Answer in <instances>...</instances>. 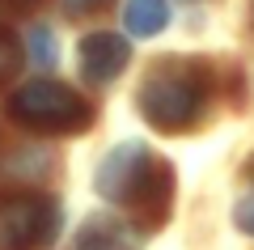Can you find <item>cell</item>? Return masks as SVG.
Instances as JSON below:
<instances>
[{
  "label": "cell",
  "mask_w": 254,
  "mask_h": 250,
  "mask_svg": "<svg viewBox=\"0 0 254 250\" xmlns=\"http://www.w3.org/2000/svg\"><path fill=\"white\" fill-rule=\"evenodd\" d=\"M60 233V204L51 195L0 199V250H34Z\"/></svg>",
  "instance_id": "cell-3"
},
{
  "label": "cell",
  "mask_w": 254,
  "mask_h": 250,
  "mask_svg": "<svg viewBox=\"0 0 254 250\" xmlns=\"http://www.w3.org/2000/svg\"><path fill=\"white\" fill-rule=\"evenodd\" d=\"M153 157L157 153L148 149V144H140V140H127V144H119L115 153H106V161L98 166V178H93L98 195L110 199V204H127V195H131L136 182L144 178V170H148Z\"/></svg>",
  "instance_id": "cell-4"
},
{
  "label": "cell",
  "mask_w": 254,
  "mask_h": 250,
  "mask_svg": "<svg viewBox=\"0 0 254 250\" xmlns=\"http://www.w3.org/2000/svg\"><path fill=\"white\" fill-rule=\"evenodd\" d=\"M136 106L157 132H190L208 110V68L190 55H161L140 81Z\"/></svg>",
  "instance_id": "cell-1"
},
{
  "label": "cell",
  "mask_w": 254,
  "mask_h": 250,
  "mask_svg": "<svg viewBox=\"0 0 254 250\" xmlns=\"http://www.w3.org/2000/svg\"><path fill=\"white\" fill-rule=\"evenodd\" d=\"M81 77L89 81V85H106V81H115L119 72L127 68V60H131V51H127V43L119 34H89L81 38Z\"/></svg>",
  "instance_id": "cell-6"
},
{
  "label": "cell",
  "mask_w": 254,
  "mask_h": 250,
  "mask_svg": "<svg viewBox=\"0 0 254 250\" xmlns=\"http://www.w3.org/2000/svg\"><path fill=\"white\" fill-rule=\"evenodd\" d=\"M0 4H4L9 13H30V9L38 4V0H0Z\"/></svg>",
  "instance_id": "cell-12"
},
{
  "label": "cell",
  "mask_w": 254,
  "mask_h": 250,
  "mask_svg": "<svg viewBox=\"0 0 254 250\" xmlns=\"http://www.w3.org/2000/svg\"><path fill=\"white\" fill-rule=\"evenodd\" d=\"M93 4H102V0H68V9H76V13H81V9H93Z\"/></svg>",
  "instance_id": "cell-13"
},
{
  "label": "cell",
  "mask_w": 254,
  "mask_h": 250,
  "mask_svg": "<svg viewBox=\"0 0 254 250\" xmlns=\"http://www.w3.org/2000/svg\"><path fill=\"white\" fill-rule=\"evenodd\" d=\"M170 204H174V170L165 166L161 157L148 161L144 178L136 182V191L127 195V208L136 212L140 225H148V229H157V225L170 216Z\"/></svg>",
  "instance_id": "cell-5"
},
{
  "label": "cell",
  "mask_w": 254,
  "mask_h": 250,
  "mask_svg": "<svg viewBox=\"0 0 254 250\" xmlns=\"http://www.w3.org/2000/svg\"><path fill=\"white\" fill-rule=\"evenodd\" d=\"M4 110H9L13 123L47 132V136H76V132H89V123H93V106L76 89L60 85V81L21 85L17 93H9Z\"/></svg>",
  "instance_id": "cell-2"
},
{
  "label": "cell",
  "mask_w": 254,
  "mask_h": 250,
  "mask_svg": "<svg viewBox=\"0 0 254 250\" xmlns=\"http://www.w3.org/2000/svg\"><path fill=\"white\" fill-rule=\"evenodd\" d=\"M17 68H21V51H17V38L9 34V30L0 26V89L9 85L13 77H17Z\"/></svg>",
  "instance_id": "cell-9"
},
{
  "label": "cell",
  "mask_w": 254,
  "mask_h": 250,
  "mask_svg": "<svg viewBox=\"0 0 254 250\" xmlns=\"http://www.w3.org/2000/svg\"><path fill=\"white\" fill-rule=\"evenodd\" d=\"M30 55H34L43 68H51L55 60H60V47H55V34L47 26H34L30 30Z\"/></svg>",
  "instance_id": "cell-10"
},
{
  "label": "cell",
  "mask_w": 254,
  "mask_h": 250,
  "mask_svg": "<svg viewBox=\"0 0 254 250\" xmlns=\"http://www.w3.org/2000/svg\"><path fill=\"white\" fill-rule=\"evenodd\" d=\"M233 221H237V229H242V233H250V238H254V191H246V195L237 199Z\"/></svg>",
  "instance_id": "cell-11"
},
{
  "label": "cell",
  "mask_w": 254,
  "mask_h": 250,
  "mask_svg": "<svg viewBox=\"0 0 254 250\" xmlns=\"http://www.w3.org/2000/svg\"><path fill=\"white\" fill-rule=\"evenodd\" d=\"M127 30L136 38H153L165 30V21H170V4L165 0H127V13H123Z\"/></svg>",
  "instance_id": "cell-8"
},
{
  "label": "cell",
  "mask_w": 254,
  "mask_h": 250,
  "mask_svg": "<svg viewBox=\"0 0 254 250\" xmlns=\"http://www.w3.org/2000/svg\"><path fill=\"white\" fill-rule=\"evenodd\" d=\"M250 174H254V166H250Z\"/></svg>",
  "instance_id": "cell-14"
},
{
  "label": "cell",
  "mask_w": 254,
  "mask_h": 250,
  "mask_svg": "<svg viewBox=\"0 0 254 250\" xmlns=\"http://www.w3.org/2000/svg\"><path fill=\"white\" fill-rule=\"evenodd\" d=\"M72 250H136V233L127 229V225L110 221V216H89L76 229Z\"/></svg>",
  "instance_id": "cell-7"
}]
</instances>
